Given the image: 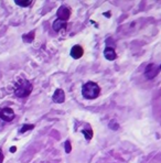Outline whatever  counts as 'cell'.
I'll return each mask as SVG.
<instances>
[{
  "label": "cell",
  "mask_w": 161,
  "mask_h": 163,
  "mask_svg": "<svg viewBox=\"0 0 161 163\" xmlns=\"http://www.w3.org/2000/svg\"><path fill=\"white\" fill-rule=\"evenodd\" d=\"M0 119L3 121L10 122L14 119V113L11 108L5 107V108H0Z\"/></svg>",
  "instance_id": "obj_3"
},
{
  "label": "cell",
  "mask_w": 161,
  "mask_h": 163,
  "mask_svg": "<svg viewBox=\"0 0 161 163\" xmlns=\"http://www.w3.org/2000/svg\"><path fill=\"white\" fill-rule=\"evenodd\" d=\"M16 150H17V148H16V146H11V148H10V151H11V152H14Z\"/></svg>",
  "instance_id": "obj_16"
},
{
  "label": "cell",
  "mask_w": 161,
  "mask_h": 163,
  "mask_svg": "<svg viewBox=\"0 0 161 163\" xmlns=\"http://www.w3.org/2000/svg\"><path fill=\"white\" fill-rule=\"evenodd\" d=\"M104 55L108 61H114L115 59L117 57V54L116 52L114 51L113 47H106L104 51Z\"/></svg>",
  "instance_id": "obj_8"
},
{
  "label": "cell",
  "mask_w": 161,
  "mask_h": 163,
  "mask_svg": "<svg viewBox=\"0 0 161 163\" xmlns=\"http://www.w3.org/2000/svg\"><path fill=\"white\" fill-rule=\"evenodd\" d=\"M32 84L27 79H20L18 80L14 85V95L19 98H24L28 97L32 92Z\"/></svg>",
  "instance_id": "obj_1"
},
{
  "label": "cell",
  "mask_w": 161,
  "mask_h": 163,
  "mask_svg": "<svg viewBox=\"0 0 161 163\" xmlns=\"http://www.w3.org/2000/svg\"><path fill=\"white\" fill-rule=\"evenodd\" d=\"M160 69H161V66H160Z\"/></svg>",
  "instance_id": "obj_17"
},
{
  "label": "cell",
  "mask_w": 161,
  "mask_h": 163,
  "mask_svg": "<svg viewBox=\"0 0 161 163\" xmlns=\"http://www.w3.org/2000/svg\"><path fill=\"white\" fill-rule=\"evenodd\" d=\"M33 128H34L33 125H24L23 127L21 128V130H20V132L23 133V132H26V131H28V130L33 129Z\"/></svg>",
  "instance_id": "obj_13"
},
{
  "label": "cell",
  "mask_w": 161,
  "mask_h": 163,
  "mask_svg": "<svg viewBox=\"0 0 161 163\" xmlns=\"http://www.w3.org/2000/svg\"><path fill=\"white\" fill-rule=\"evenodd\" d=\"M84 54V51H83V47L80 46V45H74L72 47L71 50V56L73 59L77 60V59H80V57L83 56Z\"/></svg>",
  "instance_id": "obj_6"
},
{
  "label": "cell",
  "mask_w": 161,
  "mask_h": 163,
  "mask_svg": "<svg viewBox=\"0 0 161 163\" xmlns=\"http://www.w3.org/2000/svg\"><path fill=\"white\" fill-rule=\"evenodd\" d=\"M65 151H66L67 153L71 152V143H70V141H66V143H65Z\"/></svg>",
  "instance_id": "obj_14"
},
{
  "label": "cell",
  "mask_w": 161,
  "mask_h": 163,
  "mask_svg": "<svg viewBox=\"0 0 161 163\" xmlns=\"http://www.w3.org/2000/svg\"><path fill=\"white\" fill-rule=\"evenodd\" d=\"M2 161H3V154L1 152V150H0V163H2Z\"/></svg>",
  "instance_id": "obj_15"
},
{
  "label": "cell",
  "mask_w": 161,
  "mask_h": 163,
  "mask_svg": "<svg viewBox=\"0 0 161 163\" xmlns=\"http://www.w3.org/2000/svg\"><path fill=\"white\" fill-rule=\"evenodd\" d=\"M83 135L85 136V138L87 140H90L93 137V131L92 130H83Z\"/></svg>",
  "instance_id": "obj_12"
},
{
  "label": "cell",
  "mask_w": 161,
  "mask_h": 163,
  "mask_svg": "<svg viewBox=\"0 0 161 163\" xmlns=\"http://www.w3.org/2000/svg\"><path fill=\"white\" fill-rule=\"evenodd\" d=\"M14 2L17 3L18 6H20V7H29L32 3V1L31 0H16Z\"/></svg>",
  "instance_id": "obj_10"
},
{
  "label": "cell",
  "mask_w": 161,
  "mask_h": 163,
  "mask_svg": "<svg viewBox=\"0 0 161 163\" xmlns=\"http://www.w3.org/2000/svg\"><path fill=\"white\" fill-rule=\"evenodd\" d=\"M34 39V31L30 32L29 34H24L23 36V41L24 42H32Z\"/></svg>",
  "instance_id": "obj_11"
},
{
  "label": "cell",
  "mask_w": 161,
  "mask_h": 163,
  "mask_svg": "<svg viewBox=\"0 0 161 163\" xmlns=\"http://www.w3.org/2000/svg\"><path fill=\"white\" fill-rule=\"evenodd\" d=\"M158 73H159V67L154 63L149 64L147 66V69H146V71H144V75H146V77L148 79H152L154 77H156L158 75Z\"/></svg>",
  "instance_id": "obj_5"
},
{
  "label": "cell",
  "mask_w": 161,
  "mask_h": 163,
  "mask_svg": "<svg viewBox=\"0 0 161 163\" xmlns=\"http://www.w3.org/2000/svg\"><path fill=\"white\" fill-rule=\"evenodd\" d=\"M66 28V22H63L61 21V20H55L54 23H53V29H54V31H60L61 29H65Z\"/></svg>",
  "instance_id": "obj_9"
},
{
  "label": "cell",
  "mask_w": 161,
  "mask_h": 163,
  "mask_svg": "<svg viewBox=\"0 0 161 163\" xmlns=\"http://www.w3.org/2000/svg\"><path fill=\"white\" fill-rule=\"evenodd\" d=\"M64 99H65V94H64V90L60 89V88L55 90L54 95H53V100H54V103L61 104V103L64 102Z\"/></svg>",
  "instance_id": "obj_7"
},
{
  "label": "cell",
  "mask_w": 161,
  "mask_h": 163,
  "mask_svg": "<svg viewBox=\"0 0 161 163\" xmlns=\"http://www.w3.org/2000/svg\"><path fill=\"white\" fill-rule=\"evenodd\" d=\"M70 16H71V11H70V8L66 6H62L57 10V19L61 20L63 22H66L70 19Z\"/></svg>",
  "instance_id": "obj_4"
},
{
  "label": "cell",
  "mask_w": 161,
  "mask_h": 163,
  "mask_svg": "<svg viewBox=\"0 0 161 163\" xmlns=\"http://www.w3.org/2000/svg\"><path fill=\"white\" fill-rule=\"evenodd\" d=\"M82 94H83V96L85 97L86 99H95V98H97L100 96V88L94 82H87V83L83 85Z\"/></svg>",
  "instance_id": "obj_2"
}]
</instances>
